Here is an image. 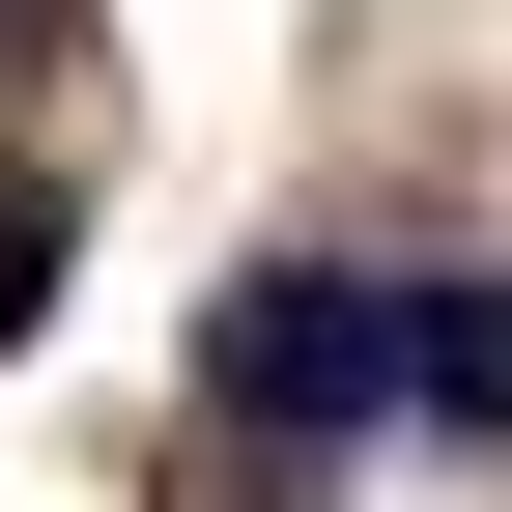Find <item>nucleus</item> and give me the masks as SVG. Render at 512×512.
<instances>
[{
    "mask_svg": "<svg viewBox=\"0 0 512 512\" xmlns=\"http://www.w3.org/2000/svg\"><path fill=\"white\" fill-rule=\"evenodd\" d=\"M29 313H57V200H0V342H29Z\"/></svg>",
    "mask_w": 512,
    "mask_h": 512,
    "instance_id": "nucleus-3",
    "label": "nucleus"
},
{
    "mask_svg": "<svg viewBox=\"0 0 512 512\" xmlns=\"http://www.w3.org/2000/svg\"><path fill=\"white\" fill-rule=\"evenodd\" d=\"M427 427H512V285H427Z\"/></svg>",
    "mask_w": 512,
    "mask_h": 512,
    "instance_id": "nucleus-2",
    "label": "nucleus"
},
{
    "mask_svg": "<svg viewBox=\"0 0 512 512\" xmlns=\"http://www.w3.org/2000/svg\"><path fill=\"white\" fill-rule=\"evenodd\" d=\"M200 399L256 456H370V427H427V285H370V256H285V285H228Z\"/></svg>",
    "mask_w": 512,
    "mask_h": 512,
    "instance_id": "nucleus-1",
    "label": "nucleus"
}]
</instances>
